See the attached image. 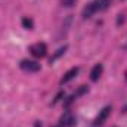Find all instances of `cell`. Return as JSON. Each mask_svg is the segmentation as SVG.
Returning <instances> with one entry per match:
<instances>
[{"label": "cell", "instance_id": "1", "mask_svg": "<svg viewBox=\"0 0 127 127\" xmlns=\"http://www.w3.org/2000/svg\"><path fill=\"white\" fill-rule=\"evenodd\" d=\"M97 10H100V3H99V0H93L92 3H89V4L83 9L81 16H83L84 19H87V18H90L93 13H96Z\"/></svg>", "mask_w": 127, "mask_h": 127}, {"label": "cell", "instance_id": "2", "mask_svg": "<svg viewBox=\"0 0 127 127\" xmlns=\"http://www.w3.org/2000/svg\"><path fill=\"white\" fill-rule=\"evenodd\" d=\"M30 52L34 58H44L47 53V46L44 43H35L30 46Z\"/></svg>", "mask_w": 127, "mask_h": 127}, {"label": "cell", "instance_id": "3", "mask_svg": "<svg viewBox=\"0 0 127 127\" xmlns=\"http://www.w3.org/2000/svg\"><path fill=\"white\" fill-rule=\"evenodd\" d=\"M21 68L24 69V71H27V72H37V71H40V64L35 62V61H30V59H24V61H21Z\"/></svg>", "mask_w": 127, "mask_h": 127}, {"label": "cell", "instance_id": "4", "mask_svg": "<svg viewBox=\"0 0 127 127\" xmlns=\"http://www.w3.org/2000/svg\"><path fill=\"white\" fill-rule=\"evenodd\" d=\"M109 114H111V106H105V108H102V111H99V114H97V117H96V120H95V126H100V124H103L105 120L109 117Z\"/></svg>", "mask_w": 127, "mask_h": 127}, {"label": "cell", "instance_id": "5", "mask_svg": "<svg viewBox=\"0 0 127 127\" xmlns=\"http://www.w3.org/2000/svg\"><path fill=\"white\" fill-rule=\"evenodd\" d=\"M75 118L71 115V112H65L62 117H61V124L59 126L61 127H72V126H75Z\"/></svg>", "mask_w": 127, "mask_h": 127}, {"label": "cell", "instance_id": "6", "mask_svg": "<svg viewBox=\"0 0 127 127\" xmlns=\"http://www.w3.org/2000/svg\"><path fill=\"white\" fill-rule=\"evenodd\" d=\"M78 71H80V69H78V66H74V68L68 69V71H66V72L64 74V77L61 78V81H59V83H61V84H65V83L71 81L72 78H75V75L78 74Z\"/></svg>", "mask_w": 127, "mask_h": 127}, {"label": "cell", "instance_id": "7", "mask_svg": "<svg viewBox=\"0 0 127 127\" xmlns=\"http://www.w3.org/2000/svg\"><path fill=\"white\" fill-rule=\"evenodd\" d=\"M102 71H103L102 64L95 65V66L92 68V71H90V80H92V81H97V80H99V77H100V74H102Z\"/></svg>", "mask_w": 127, "mask_h": 127}, {"label": "cell", "instance_id": "8", "mask_svg": "<svg viewBox=\"0 0 127 127\" xmlns=\"http://www.w3.org/2000/svg\"><path fill=\"white\" fill-rule=\"evenodd\" d=\"M66 49H68L66 46H64V47H59V49H58V50H56V52H55V53L52 55V58H50V64H52V62H55V61H56V59H58L59 56H62L64 53L66 52Z\"/></svg>", "mask_w": 127, "mask_h": 127}, {"label": "cell", "instance_id": "9", "mask_svg": "<svg viewBox=\"0 0 127 127\" xmlns=\"http://www.w3.org/2000/svg\"><path fill=\"white\" fill-rule=\"evenodd\" d=\"M22 27L25 30H32V27H34L32 19H30V18H22Z\"/></svg>", "mask_w": 127, "mask_h": 127}, {"label": "cell", "instance_id": "10", "mask_svg": "<svg viewBox=\"0 0 127 127\" xmlns=\"http://www.w3.org/2000/svg\"><path fill=\"white\" fill-rule=\"evenodd\" d=\"M99 3H100V10H102V9H106L111 4V0H99Z\"/></svg>", "mask_w": 127, "mask_h": 127}, {"label": "cell", "instance_id": "11", "mask_svg": "<svg viewBox=\"0 0 127 127\" xmlns=\"http://www.w3.org/2000/svg\"><path fill=\"white\" fill-rule=\"evenodd\" d=\"M74 3H75V0H62V4L66 6V7H71Z\"/></svg>", "mask_w": 127, "mask_h": 127}, {"label": "cell", "instance_id": "12", "mask_svg": "<svg viewBox=\"0 0 127 127\" xmlns=\"http://www.w3.org/2000/svg\"><path fill=\"white\" fill-rule=\"evenodd\" d=\"M86 92H87V87H86V86H81V87L78 89V92H77L74 96H80V95H83V93H86Z\"/></svg>", "mask_w": 127, "mask_h": 127}, {"label": "cell", "instance_id": "13", "mask_svg": "<svg viewBox=\"0 0 127 127\" xmlns=\"http://www.w3.org/2000/svg\"><path fill=\"white\" fill-rule=\"evenodd\" d=\"M35 127H41V124H40V121H37V123H35Z\"/></svg>", "mask_w": 127, "mask_h": 127}, {"label": "cell", "instance_id": "14", "mask_svg": "<svg viewBox=\"0 0 127 127\" xmlns=\"http://www.w3.org/2000/svg\"><path fill=\"white\" fill-rule=\"evenodd\" d=\"M56 127H61V126H56Z\"/></svg>", "mask_w": 127, "mask_h": 127}]
</instances>
